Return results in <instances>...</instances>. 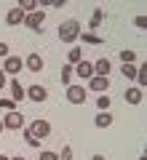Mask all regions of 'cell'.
Here are the masks:
<instances>
[{
	"instance_id": "1",
	"label": "cell",
	"mask_w": 147,
	"mask_h": 160,
	"mask_svg": "<svg viewBox=\"0 0 147 160\" xmlns=\"http://www.w3.org/2000/svg\"><path fill=\"white\" fill-rule=\"evenodd\" d=\"M59 40H62V43H75V40H78V35H80V22L78 19H67V22H62L59 24Z\"/></svg>"
},
{
	"instance_id": "2",
	"label": "cell",
	"mask_w": 147,
	"mask_h": 160,
	"mask_svg": "<svg viewBox=\"0 0 147 160\" xmlns=\"http://www.w3.org/2000/svg\"><path fill=\"white\" fill-rule=\"evenodd\" d=\"M29 136H35L38 139V142H43L45 136H51V123H48V120H43V118H38V120H32V123H29Z\"/></svg>"
},
{
	"instance_id": "3",
	"label": "cell",
	"mask_w": 147,
	"mask_h": 160,
	"mask_svg": "<svg viewBox=\"0 0 147 160\" xmlns=\"http://www.w3.org/2000/svg\"><path fill=\"white\" fill-rule=\"evenodd\" d=\"M3 128L6 131H22L24 128V112H6L3 115Z\"/></svg>"
},
{
	"instance_id": "4",
	"label": "cell",
	"mask_w": 147,
	"mask_h": 160,
	"mask_svg": "<svg viewBox=\"0 0 147 160\" xmlns=\"http://www.w3.org/2000/svg\"><path fill=\"white\" fill-rule=\"evenodd\" d=\"M64 96H67V102L70 104H83L86 99H88V91H86L83 86H67V91H64Z\"/></svg>"
},
{
	"instance_id": "5",
	"label": "cell",
	"mask_w": 147,
	"mask_h": 160,
	"mask_svg": "<svg viewBox=\"0 0 147 160\" xmlns=\"http://www.w3.org/2000/svg\"><path fill=\"white\" fill-rule=\"evenodd\" d=\"M43 22H45V11L40 8V11H35V13H27L22 24L29 27V29H35V32H40V29H43Z\"/></svg>"
},
{
	"instance_id": "6",
	"label": "cell",
	"mask_w": 147,
	"mask_h": 160,
	"mask_svg": "<svg viewBox=\"0 0 147 160\" xmlns=\"http://www.w3.org/2000/svg\"><path fill=\"white\" fill-rule=\"evenodd\" d=\"M72 75H78L80 80H91V78H94V62H88V59H80V62L72 67Z\"/></svg>"
},
{
	"instance_id": "7",
	"label": "cell",
	"mask_w": 147,
	"mask_h": 160,
	"mask_svg": "<svg viewBox=\"0 0 147 160\" xmlns=\"http://www.w3.org/2000/svg\"><path fill=\"white\" fill-rule=\"evenodd\" d=\"M22 69H24V59L22 56H8L6 62H3V72L11 75V78H16Z\"/></svg>"
},
{
	"instance_id": "8",
	"label": "cell",
	"mask_w": 147,
	"mask_h": 160,
	"mask_svg": "<svg viewBox=\"0 0 147 160\" xmlns=\"http://www.w3.org/2000/svg\"><path fill=\"white\" fill-rule=\"evenodd\" d=\"M24 96L29 99V102H45V99H48V91H45V86H40V83H32V86L27 88V91H24Z\"/></svg>"
},
{
	"instance_id": "9",
	"label": "cell",
	"mask_w": 147,
	"mask_h": 160,
	"mask_svg": "<svg viewBox=\"0 0 147 160\" xmlns=\"http://www.w3.org/2000/svg\"><path fill=\"white\" fill-rule=\"evenodd\" d=\"M24 69H27V72H43L45 69L43 56H40V53H29V56L24 59Z\"/></svg>"
},
{
	"instance_id": "10",
	"label": "cell",
	"mask_w": 147,
	"mask_h": 160,
	"mask_svg": "<svg viewBox=\"0 0 147 160\" xmlns=\"http://www.w3.org/2000/svg\"><path fill=\"white\" fill-rule=\"evenodd\" d=\"M110 72H113V62H110L107 56H102V59L94 62V75L96 78H110Z\"/></svg>"
},
{
	"instance_id": "11",
	"label": "cell",
	"mask_w": 147,
	"mask_h": 160,
	"mask_svg": "<svg viewBox=\"0 0 147 160\" xmlns=\"http://www.w3.org/2000/svg\"><path fill=\"white\" fill-rule=\"evenodd\" d=\"M88 88H91V91H96L99 96H102L104 91H110V78H96V75H94V78L88 80Z\"/></svg>"
},
{
	"instance_id": "12",
	"label": "cell",
	"mask_w": 147,
	"mask_h": 160,
	"mask_svg": "<svg viewBox=\"0 0 147 160\" xmlns=\"http://www.w3.org/2000/svg\"><path fill=\"white\" fill-rule=\"evenodd\" d=\"M22 22H24V11H22V8H16V6H13L11 11L6 13V24H8V27H19Z\"/></svg>"
},
{
	"instance_id": "13",
	"label": "cell",
	"mask_w": 147,
	"mask_h": 160,
	"mask_svg": "<svg viewBox=\"0 0 147 160\" xmlns=\"http://www.w3.org/2000/svg\"><path fill=\"white\" fill-rule=\"evenodd\" d=\"M123 99L131 104V107H134V104H142V99H144V91H142V88H136V86H131L129 91L123 93Z\"/></svg>"
},
{
	"instance_id": "14",
	"label": "cell",
	"mask_w": 147,
	"mask_h": 160,
	"mask_svg": "<svg viewBox=\"0 0 147 160\" xmlns=\"http://www.w3.org/2000/svg\"><path fill=\"white\" fill-rule=\"evenodd\" d=\"M78 40H80V43H86V46H102V43H104V40L99 38L96 32H86V29H80Z\"/></svg>"
},
{
	"instance_id": "15",
	"label": "cell",
	"mask_w": 147,
	"mask_h": 160,
	"mask_svg": "<svg viewBox=\"0 0 147 160\" xmlns=\"http://www.w3.org/2000/svg\"><path fill=\"white\" fill-rule=\"evenodd\" d=\"M113 123H115L113 112H96V118H94V126L96 128H110Z\"/></svg>"
},
{
	"instance_id": "16",
	"label": "cell",
	"mask_w": 147,
	"mask_h": 160,
	"mask_svg": "<svg viewBox=\"0 0 147 160\" xmlns=\"http://www.w3.org/2000/svg\"><path fill=\"white\" fill-rule=\"evenodd\" d=\"M8 88H11V102H24V86L19 80H8Z\"/></svg>"
},
{
	"instance_id": "17",
	"label": "cell",
	"mask_w": 147,
	"mask_h": 160,
	"mask_svg": "<svg viewBox=\"0 0 147 160\" xmlns=\"http://www.w3.org/2000/svg\"><path fill=\"white\" fill-rule=\"evenodd\" d=\"M16 8H22V11H24V16H27V13L40 11V8H38V0H19V3H16Z\"/></svg>"
},
{
	"instance_id": "18",
	"label": "cell",
	"mask_w": 147,
	"mask_h": 160,
	"mask_svg": "<svg viewBox=\"0 0 147 160\" xmlns=\"http://www.w3.org/2000/svg\"><path fill=\"white\" fill-rule=\"evenodd\" d=\"M102 19H104V11H102V8H96L94 16H91V22H88V29H86V32H94V29L102 24Z\"/></svg>"
},
{
	"instance_id": "19",
	"label": "cell",
	"mask_w": 147,
	"mask_h": 160,
	"mask_svg": "<svg viewBox=\"0 0 147 160\" xmlns=\"http://www.w3.org/2000/svg\"><path fill=\"white\" fill-rule=\"evenodd\" d=\"M80 59H83V48H70V53H67V64L70 67H75Z\"/></svg>"
},
{
	"instance_id": "20",
	"label": "cell",
	"mask_w": 147,
	"mask_h": 160,
	"mask_svg": "<svg viewBox=\"0 0 147 160\" xmlns=\"http://www.w3.org/2000/svg\"><path fill=\"white\" fill-rule=\"evenodd\" d=\"M136 83H139L136 88H142V91H144V86H147V64L136 67Z\"/></svg>"
},
{
	"instance_id": "21",
	"label": "cell",
	"mask_w": 147,
	"mask_h": 160,
	"mask_svg": "<svg viewBox=\"0 0 147 160\" xmlns=\"http://www.w3.org/2000/svg\"><path fill=\"white\" fill-rule=\"evenodd\" d=\"M120 62L123 64H136V51L134 48H123L120 51Z\"/></svg>"
},
{
	"instance_id": "22",
	"label": "cell",
	"mask_w": 147,
	"mask_h": 160,
	"mask_svg": "<svg viewBox=\"0 0 147 160\" xmlns=\"http://www.w3.org/2000/svg\"><path fill=\"white\" fill-rule=\"evenodd\" d=\"M120 75H123L126 80H136V64H123V67H120Z\"/></svg>"
},
{
	"instance_id": "23",
	"label": "cell",
	"mask_w": 147,
	"mask_h": 160,
	"mask_svg": "<svg viewBox=\"0 0 147 160\" xmlns=\"http://www.w3.org/2000/svg\"><path fill=\"white\" fill-rule=\"evenodd\" d=\"M62 83H64V88L72 86V67H70V64H64V67H62Z\"/></svg>"
},
{
	"instance_id": "24",
	"label": "cell",
	"mask_w": 147,
	"mask_h": 160,
	"mask_svg": "<svg viewBox=\"0 0 147 160\" xmlns=\"http://www.w3.org/2000/svg\"><path fill=\"white\" fill-rule=\"evenodd\" d=\"M110 104H113V102H110V96H107V93H102V96L96 99V109H99V112H107V109H110Z\"/></svg>"
},
{
	"instance_id": "25",
	"label": "cell",
	"mask_w": 147,
	"mask_h": 160,
	"mask_svg": "<svg viewBox=\"0 0 147 160\" xmlns=\"http://www.w3.org/2000/svg\"><path fill=\"white\" fill-rule=\"evenodd\" d=\"M38 160H59V152H51V149H43L38 155Z\"/></svg>"
},
{
	"instance_id": "26",
	"label": "cell",
	"mask_w": 147,
	"mask_h": 160,
	"mask_svg": "<svg viewBox=\"0 0 147 160\" xmlns=\"http://www.w3.org/2000/svg\"><path fill=\"white\" fill-rule=\"evenodd\" d=\"M24 142H27V144H29L32 149H38V147H40V142H38L35 136H29V131H27V128H24Z\"/></svg>"
},
{
	"instance_id": "27",
	"label": "cell",
	"mask_w": 147,
	"mask_h": 160,
	"mask_svg": "<svg viewBox=\"0 0 147 160\" xmlns=\"http://www.w3.org/2000/svg\"><path fill=\"white\" fill-rule=\"evenodd\" d=\"M0 109H8V112H13V109H16V102H11V99H0Z\"/></svg>"
},
{
	"instance_id": "28",
	"label": "cell",
	"mask_w": 147,
	"mask_h": 160,
	"mask_svg": "<svg viewBox=\"0 0 147 160\" xmlns=\"http://www.w3.org/2000/svg\"><path fill=\"white\" fill-rule=\"evenodd\" d=\"M59 160H72V149H70V144H64L62 152H59Z\"/></svg>"
},
{
	"instance_id": "29",
	"label": "cell",
	"mask_w": 147,
	"mask_h": 160,
	"mask_svg": "<svg viewBox=\"0 0 147 160\" xmlns=\"http://www.w3.org/2000/svg\"><path fill=\"white\" fill-rule=\"evenodd\" d=\"M134 27H139V29H147V19L142 16V13H139L136 19H134Z\"/></svg>"
},
{
	"instance_id": "30",
	"label": "cell",
	"mask_w": 147,
	"mask_h": 160,
	"mask_svg": "<svg viewBox=\"0 0 147 160\" xmlns=\"http://www.w3.org/2000/svg\"><path fill=\"white\" fill-rule=\"evenodd\" d=\"M8 51H11V48H8V43H3V40H0V56H3V59H8V56H11Z\"/></svg>"
},
{
	"instance_id": "31",
	"label": "cell",
	"mask_w": 147,
	"mask_h": 160,
	"mask_svg": "<svg viewBox=\"0 0 147 160\" xmlns=\"http://www.w3.org/2000/svg\"><path fill=\"white\" fill-rule=\"evenodd\" d=\"M6 86H8V75L3 72V69H0V91H3V88H6Z\"/></svg>"
},
{
	"instance_id": "32",
	"label": "cell",
	"mask_w": 147,
	"mask_h": 160,
	"mask_svg": "<svg viewBox=\"0 0 147 160\" xmlns=\"http://www.w3.org/2000/svg\"><path fill=\"white\" fill-rule=\"evenodd\" d=\"M48 6L51 8H62V6H67V3H64V0H48Z\"/></svg>"
},
{
	"instance_id": "33",
	"label": "cell",
	"mask_w": 147,
	"mask_h": 160,
	"mask_svg": "<svg viewBox=\"0 0 147 160\" xmlns=\"http://www.w3.org/2000/svg\"><path fill=\"white\" fill-rule=\"evenodd\" d=\"M91 160H107V158H104V155H94Z\"/></svg>"
},
{
	"instance_id": "34",
	"label": "cell",
	"mask_w": 147,
	"mask_h": 160,
	"mask_svg": "<svg viewBox=\"0 0 147 160\" xmlns=\"http://www.w3.org/2000/svg\"><path fill=\"white\" fill-rule=\"evenodd\" d=\"M11 160H27V158H24V155H13Z\"/></svg>"
},
{
	"instance_id": "35",
	"label": "cell",
	"mask_w": 147,
	"mask_h": 160,
	"mask_svg": "<svg viewBox=\"0 0 147 160\" xmlns=\"http://www.w3.org/2000/svg\"><path fill=\"white\" fill-rule=\"evenodd\" d=\"M0 160H11V158H8V155H0Z\"/></svg>"
},
{
	"instance_id": "36",
	"label": "cell",
	"mask_w": 147,
	"mask_h": 160,
	"mask_svg": "<svg viewBox=\"0 0 147 160\" xmlns=\"http://www.w3.org/2000/svg\"><path fill=\"white\" fill-rule=\"evenodd\" d=\"M0 133H3V120H0Z\"/></svg>"
},
{
	"instance_id": "37",
	"label": "cell",
	"mask_w": 147,
	"mask_h": 160,
	"mask_svg": "<svg viewBox=\"0 0 147 160\" xmlns=\"http://www.w3.org/2000/svg\"><path fill=\"white\" fill-rule=\"evenodd\" d=\"M139 160H147V158H144V155H142V158H139Z\"/></svg>"
}]
</instances>
